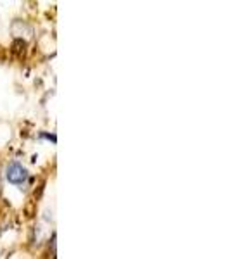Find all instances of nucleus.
Here are the masks:
<instances>
[{
    "instance_id": "obj_1",
    "label": "nucleus",
    "mask_w": 230,
    "mask_h": 259,
    "mask_svg": "<svg viewBox=\"0 0 230 259\" xmlns=\"http://www.w3.org/2000/svg\"><path fill=\"white\" fill-rule=\"evenodd\" d=\"M5 176L10 183L14 185H23L28 180V170L21 163H10L5 168Z\"/></svg>"
}]
</instances>
